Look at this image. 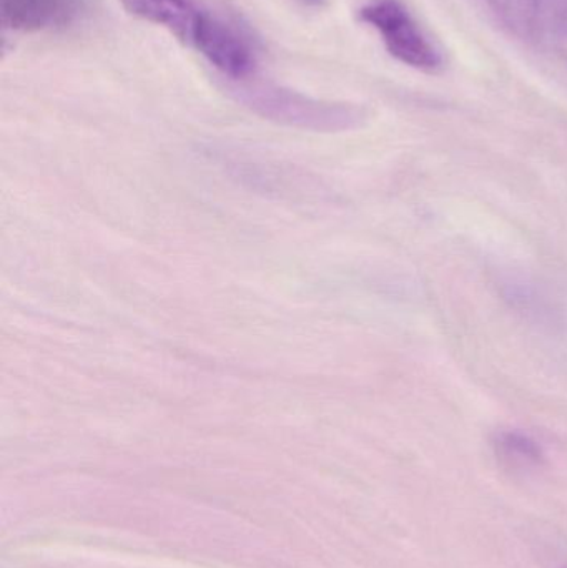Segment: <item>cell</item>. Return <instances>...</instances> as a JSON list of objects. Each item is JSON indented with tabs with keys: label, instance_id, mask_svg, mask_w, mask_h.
Returning a JSON list of instances; mask_svg holds the SVG:
<instances>
[{
	"label": "cell",
	"instance_id": "obj_1",
	"mask_svg": "<svg viewBox=\"0 0 567 568\" xmlns=\"http://www.w3.org/2000/svg\"><path fill=\"white\" fill-rule=\"evenodd\" d=\"M233 95L259 115L283 125L335 132L356 125L358 110L343 103L322 102L293 90L273 85H235Z\"/></svg>",
	"mask_w": 567,
	"mask_h": 568
},
{
	"label": "cell",
	"instance_id": "obj_2",
	"mask_svg": "<svg viewBox=\"0 0 567 568\" xmlns=\"http://www.w3.org/2000/svg\"><path fill=\"white\" fill-rule=\"evenodd\" d=\"M360 19L379 33L386 50L405 65L423 72L443 65L442 53L402 0H372L360 10Z\"/></svg>",
	"mask_w": 567,
	"mask_h": 568
},
{
	"label": "cell",
	"instance_id": "obj_3",
	"mask_svg": "<svg viewBox=\"0 0 567 568\" xmlns=\"http://www.w3.org/2000/svg\"><path fill=\"white\" fill-rule=\"evenodd\" d=\"M133 16L172 32L186 45L195 47L212 10L199 0H122Z\"/></svg>",
	"mask_w": 567,
	"mask_h": 568
},
{
	"label": "cell",
	"instance_id": "obj_4",
	"mask_svg": "<svg viewBox=\"0 0 567 568\" xmlns=\"http://www.w3.org/2000/svg\"><path fill=\"white\" fill-rule=\"evenodd\" d=\"M82 9V0H0V22L13 32H42L70 26Z\"/></svg>",
	"mask_w": 567,
	"mask_h": 568
},
{
	"label": "cell",
	"instance_id": "obj_5",
	"mask_svg": "<svg viewBox=\"0 0 567 568\" xmlns=\"http://www.w3.org/2000/svg\"><path fill=\"white\" fill-rule=\"evenodd\" d=\"M493 447L499 463L512 470L528 473L545 464L546 456L541 444L523 430H499L493 439Z\"/></svg>",
	"mask_w": 567,
	"mask_h": 568
},
{
	"label": "cell",
	"instance_id": "obj_6",
	"mask_svg": "<svg viewBox=\"0 0 567 568\" xmlns=\"http://www.w3.org/2000/svg\"><path fill=\"white\" fill-rule=\"evenodd\" d=\"M486 2L498 13L499 19L519 36H528L535 30L545 6V0H486Z\"/></svg>",
	"mask_w": 567,
	"mask_h": 568
},
{
	"label": "cell",
	"instance_id": "obj_7",
	"mask_svg": "<svg viewBox=\"0 0 567 568\" xmlns=\"http://www.w3.org/2000/svg\"><path fill=\"white\" fill-rule=\"evenodd\" d=\"M298 2L303 3V6L320 7L323 6V3L326 2V0H298Z\"/></svg>",
	"mask_w": 567,
	"mask_h": 568
},
{
	"label": "cell",
	"instance_id": "obj_8",
	"mask_svg": "<svg viewBox=\"0 0 567 568\" xmlns=\"http://www.w3.org/2000/svg\"><path fill=\"white\" fill-rule=\"evenodd\" d=\"M565 568H567V567H565Z\"/></svg>",
	"mask_w": 567,
	"mask_h": 568
}]
</instances>
